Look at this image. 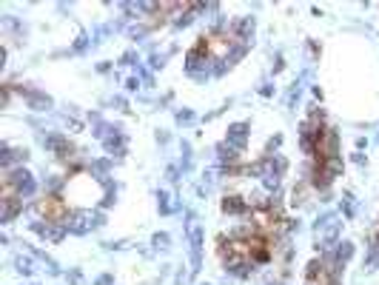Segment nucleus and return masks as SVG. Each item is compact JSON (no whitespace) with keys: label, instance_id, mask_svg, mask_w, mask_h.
Masks as SVG:
<instances>
[{"label":"nucleus","instance_id":"ddd939ff","mask_svg":"<svg viewBox=\"0 0 379 285\" xmlns=\"http://www.w3.org/2000/svg\"><path fill=\"white\" fill-rule=\"evenodd\" d=\"M351 256H354V245H351V242H342V245H339V248H336V254H334V260L339 265H345L351 260Z\"/></svg>","mask_w":379,"mask_h":285},{"label":"nucleus","instance_id":"6e6552de","mask_svg":"<svg viewBox=\"0 0 379 285\" xmlns=\"http://www.w3.org/2000/svg\"><path fill=\"white\" fill-rule=\"evenodd\" d=\"M222 211L231 214V217H248L251 208H248V203H245L243 194L231 191V194H225V197H222Z\"/></svg>","mask_w":379,"mask_h":285},{"label":"nucleus","instance_id":"9d476101","mask_svg":"<svg viewBox=\"0 0 379 285\" xmlns=\"http://www.w3.org/2000/svg\"><path fill=\"white\" fill-rule=\"evenodd\" d=\"M103 142H106V149L111 151V157H123L126 154V140L123 137H103Z\"/></svg>","mask_w":379,"mask_h":285},{"label":"nucleus","instance_id":"1a4fd4ad","mask_svg":"<svg viewBox=\"0 0 379 285\" xmlns=\"http://www.w3.org/2000/svg\"><path fill=\"white\" fill-rule=\"evenodd\" d=\"M245 137H248V126H245V123H234V126L228 128V137H225V142H228L231 149L243 151V149H245Z\"/></svg>","mask_w":379,"mask_h":285},{"label":"nucleus","instance_id":"7ed1b4c3","mask_svg":"<svg viewBox=\"0 0 379 285\" xmlns=\"http://www.w3.org/2000/svg\"><path fill=\"white\" fill-rule=\"evenodd\" d=\"M100 222H103V217L97 211H92V208H72L66 228H69L72 234H89V231L97 228Z\"/></svg>","mask_w":379,"mask_h":285},{"label":"nucleus","instance_id":"f257e3e1","mask_svg":"<svg viewBox=\"0 0 379 285\" xmlns=\"http://www.w3.org/2000/svg\"><path fill=\"white\" fill-rule=\"evenodd\" d=\"M32 211L40 217V222H69V214H72V208H69V203H66L63 197H57V194H46V197H40L32 206Z\"/></svg>","mask_w":379,"mask_h":285},{"label":"nucleus","instance_id":"20e7f679","mask_svg":"<svg viewBox=\"0 0 379 285\" xmlns=\"http://www.w3.org/2000/svg\"><path fill=\"white\" fill-rule=\"evenodd\" d=\"M3 180L15 185V188H17V194H20L23 200H29L32 194H35V188H37L35 177H32V174H29L26 168H9V171H3Z\"/></svg>","mask_w":379,"mask_h":285},{"label":"nucleus","instance_id":"39448f33","mask_svg":"<svg viewBox=\"0 0 379 285\" xmlns=\"http://www.w3.org/2000/svg\"><path fill=\"white\" fill-rule=\"evenodd\" d=\"M188 242H191V274H197L202 265V228L194 217L188 220Z\"/></svg>","mask_w":379,"mask_h":285},{"label":"nucleus","instance_id":"a211bd4d","mask_svg":"<svg viewBox=\"0 0 379 285\" xmlns=\"http://www.w3.org/2000/svg\"><path fill=\"white\" fill-rule=\"evenodd\" d=\"M94 285H111V277H108V274H106V277H100V279H97V282H94Z\"/></svg>","mask_w":379,"mask_h":285},{"label":"nucleus","instance_id":"423d86ee","mask_svg":"<svg viewBox=\"0 0 379 285\" xmlns=\"http://www.w3.org/2000/svg\"><path fill=\"white\" fill-rule=\"evenodd\" d=\"M43 146H46V149H49L54 157H60V160H74V146L66 140L63 134H49V137H43Z\"/></svg>","mask_w":379,"mask_h":285},{"label":"nucleus","instance_id":"0eeeda50","mask_svg":"<svg viewBox=\"0 0 379 285\" xmlns=\"http://www.w3.org/2000/svg\"><path fill=\"white\" fill-rule=\"evenodd\" d=\"M32 231H35V234H40L43 237L46 242H60L66 237V231H69V228L63 225V222H32Z\"/></svg>","mask_w":379,"mask_h":285},{"label":"nucleus","instance_id":"4468645a","mask_svg":"<svg viewBox=\"0 0 379 285\" xmlns=\"http://www.w3.org/2000/svg\"><path fill=\"white\" fill-rule=\"evenodd\" d=\"M157 200H160V211H163V214L174 211V206L168 203V194H165V191H160V194H157Z\"/></svg>","mask_w":379,"mask_h":285},{"label":"nucleus","instance_id":"f8f14e48","mask_svg":"<svg viewBox=\"0 0 379 285\" xmlns=\"http://www.w3.org/2000/svg\"><path fill=\"white\" fill-rule=\"evenodd\" d=\"M15 265H17V271H20V274H26V277H29V274H35V263H32L29 254L15 256Z\"/></svg>","mask_w":379,"mask_h":285},{"label":"nucleus","instance_id":"2eb2a0df","mask_svg":"<svg viewBox=\"0 0 379 285\" xmlns=\"http://www.w3.org/2000/svg\"><path fill=\"white\" fill-rule=\"evenodd\" d=\"M151 242H154V248L165 251V248H168V234H154V240H151Z\"/></svg>","mask_w":379,"mask_h":285},{"label":"nucleus","instance_id":"f03ea898","mask_svg":"<svg viewBox=\"0 0 379 285\" xmlns=\"http://www.w3.org/2000/svg\"><path fill=\"white\" fill-rule=\"evenodd\" d=\"M339 217L336 214H325L319 222H316V251H325L328 254L334 245H339Z\"/></svg>","mask_w":379,"mask_h":285},{"label":"nucleus","instance_id":"dca6fc26","mask_svg":"<svg viewBox=\"0 0 379 285\" xmlns=\"http://www.w3.org/2000/svg\"><path fill=\"white\" fill-rule=\"evenodd\" d=\"M342 208H345V217H354V197H351V194L342 197Z\"/></svg>","mask_w":379,"mask_h":285},{"label":"nucleus","instance_id":"f3484780","mask_svg":"<svg viewBox=\"0 0 379 285\" xmlns=\"http://www.w3.org/2000/svg\"><path fill=\"white\" fill-rule=\"evenodd\" d=\"M177 120H180V123H191V111H180Z\"/></svg>","mask_w":379,"mask_h":285},{"label":"nucleus","instance_id":"9b49d317","mask_svg":"<svg viewBox=\"0 0 379 285\" xmlns=\"http://www.w3.org/2000/svg\"><path fill=\"white\" fill-rule=\"evenodd\" d=\"M26 100H29V106L35 108V111H43V108L51 106V100L46 97V94H40V92H26Z\"/></svg>","mask_w":379,"mask_h":285},{"label":"nucleus","instance_id":"6ab92c4d","mask_svg":"<svg viewBox=\"0 0 379 285\" xmlns=\"http://www.w3.org/2000/svg\"><path fill=\"white\" fill-rule=\"evenodd\" d=\"M331 285H342V282H339V279H334V282H331Z\"/></svg>","mask_w":379,"mask_h":285}]
</instances>
